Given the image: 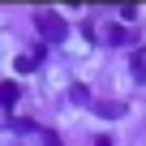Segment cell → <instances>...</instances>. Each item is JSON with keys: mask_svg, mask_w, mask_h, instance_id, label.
Listing matches in <instances>:
<instances>
[{"mask_svg": "<svg viewBox=\"0 0 146 146\" xmlns=\"http://www.w3.org/2000/svg\"><path fill=\"white\" fill-rule=\"evenodd\" d=\"M35 26H39V35H43L47 43H60V39L69 35V26H64V17H60V13H39V17H35Z\"/></svg>", "mask_w": 146, "mask_h": 146, "instance_id": "1", "label": "cell"}, {"mask_svg": "<svg viewBox=\"0 0 146 146\" xmlns=\"http://www.w3.org/2000/svg\"><path fill=\"white\" fill-rule=\"evenodd\" d=\"M108 43H133V35L125 30V26H108V35H103Z\"/></svg>", "mask_w": 146, "mask_h": 146, "instance_id": "2", "label": "cell"}, {"mask_svg": "<svg viewBox=\"0 0 146 146\" xmlns=\"http://www.w3.org/2000/svg\"><path fill=\"white\" fill-rule=\"evenodd\" d=\"M17 99V86L13 82H0V103H13Z\"/></svg>", "mask_w": 146, "mask_h": 146, "instance_id": "3", "label": "cell"}, {"mask_svg": "<svg viewBox=\"0 0 146 146\" xmlns=\"http://www.w3.org/2000/svg\"><path fill=\"white\" fill-rule=\"evenodd\" d=\"M133 78H146V56L133 52Z\"/></svg>", "mask_w": 146, "mask_h": 146, "instance_id": "4", "label": "cell"}, {"mask_svg": "<svg viewBox=\"0 0 146 146\" xmlns=\"http://www.w3.org/2000/svg\"><path fill=\"white\" fill-rule=\"evenodd\" d=\"M39 133H43V146H60V137H56L52 129H39Z\"/></svg>", "mask_w": 146, "mask_h": 146, "instance_id": "5", "label": "cell"}, {"mask_svg": "<svg viewBox=\"0 0 146 146\" xmlns=\"http://www.w3.org/2000/svg\"><path fill=\"white\" fill-rule=\"evenodd\" d=\"M95 146H112V142H108V137H99V142H95Z\"/></svg>", "mask_w": 146, "mask_h": 146, "instance_id": "6", "label": "cell"}]
</instances>
